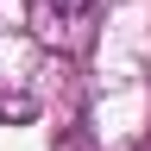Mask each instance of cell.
I'll return each mask as SVG.
<instances>
[{
	"label": "cell",
	"mask_w": 151,
	"mask_h": 151,
	"mask_svg": "<svg viewBox=\"0 0 151 151\" xmlns=\"http://www.w3.org/2000/svg\"><path fill=\"white\" fill-rule=\"evenodd\" d=\"M44 13H57V19H76V13H82V0H44Z\"/></svg>",
	"instance_id": "1"
}]
</instances>
